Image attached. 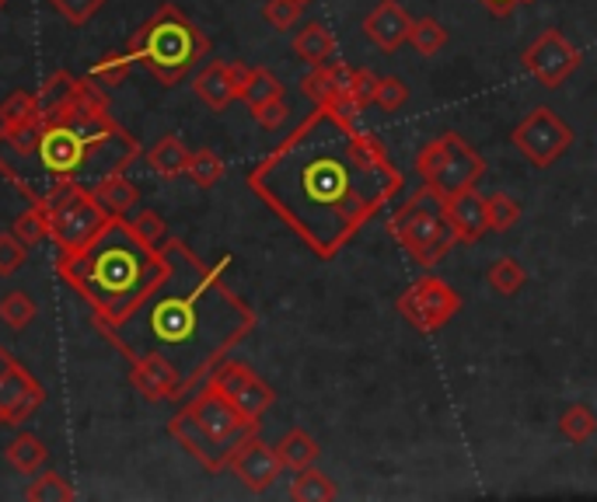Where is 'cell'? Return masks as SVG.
<instances>
[{"label":"cell","mask_w":597,"mask_h":502,"mask_svg":"<svg viewBox=\"0 0 597 502\" xmlns=\"http://www.w3.org/2000/svg\"><path fill=\"white\" fill-rule=\"evenodd\" d=\"M245 186L311 255L332 263L406 189V175L382 136L361 130L356 115L340 105H314L245 175Z\"/></svg>","instance_id":"obj_1"},{"label":"cell","mask_w":597,"mask_h":502,"mask_svg":"<svg viewBox=\"0 0 597 502\" xmlns=\"http://www.w3.org/2000/svg\"><path fill=\"white\" fill-rule=\"evenodd\" d=\"M95 328L126 359H165L189 398L255 332V311L224 283V263L207 266L186 241L168 237L154 287L123 317Z\"/></svg>","instance_id":"obj_2"},{"label":"cell","mask_w":597,"mask_h":502,"mask_svg":"<svg viewBox=\"0 0 597 502\" xmlns=\"http://www.w3.org/2000/svg\"><path fill=\"white\" fill-rule=\"evenodd\" d=\"M141 144L109 112L106 88L91 77L56 70L38 88V115L18 130H0V175L29 199L56 203L77 189H95L126 171Z\"/></svg>","instance_id":"obj_3"},{"label":"cell","mask_w":597,"mask_h":502,"mask_svg":"<svg viewBox=\"0 0 597 502\" xmlns=\"http://www.w3.org/2000/svg\"><path fill=\"white\" fill-rule=\"evenodd\" d=\"M56 276L85 300L95 321H115L162 276V252L144 245L133 220L109 216L81 252L56 258Z\"/></svg>","instance_id":"obj_4"},{"label":"cell","mask_w":597,"mask_h":502,"mask_svg":"<svg viewBox=\"0 0 597 502\" xmlns=\"http://www.w3.org/2000/svg\"><path fill=\"white\" fill-rule=\"evenodd\" d=\"M126 53L141 67H147L165 88H172L210 56V35L192 18H186L178 4H162L130 35Z\"/></svg>","instance_id":"obj_5"},{"label":"cell","mask_w":597,"mask_h":502,"mask_svg":"<svg viewBox=\"0 0 597 502\" xmlns=\"http://www.w3.org/2000/svg\"><path fill=\"white\" fill-rule=\"evenodd\" d=\"M388 234L395 245L423 269L444 263V255L457 245L447 220H444L441 199H436L427 186L412 199H406V207L388 220Z\"/></svg>","instance_id":"obj_6"},{"label":"cell","mask_w":597,"mask_h":502,"mask_svg":"<svg viewBox=\"0 0 597 502\" xmlns=\"http://www.w3.org/2000/svg\"><path fill=\"white\" fill-rule=\"evenodd\" d=\"M416 175L436 199H447L454 192L479 186V178L486 175V160L465 136L441 133L416 154Z\"/></svg>","instance_id":"obj_7"},{"label":"cell","mask_w":597,"mask_h":502,"mask_svg":"<svg viewBox=\"0 0 597 502\" xmlns=\"http://www.w3.org/2000/svg\"><path fill=\"white\" fill-rule=\"evenodd\" d=\"M106 224H109V213L91 196V189L70 192L64 203H56L49 210V237H53L56 258H67L74 252H81Z\"/></svg>","instance_id":"obj_8"},{"label":"cell","mask_w":597,"mask_h":502,"mask_svg":"<svg viewBox=\"0 0 597 502\" xmlns=\"http://www.w3.org/2000/svg\"><path fill=\"white\" fill-rule=\"evenodd\" d=\"M573 140H576L573 130L549 105L528 112L521 123L510 130V144L524 154L531 168H539V171L552 168L555 160L573 147Z\"/></svg>","instance_id":"obj_9"},{"label":"cell","mask_w":597,"mask_h":502,"mask_svg":"<svg viewBox=\"0 0 597 502\" xmlns=\"http://www.w3.org/2000/svg\"><path fill=\"white\" fill-rule=\"evenodd\" d=\"M395 311L402 314L416 332L433 335L462 311V293H454L441 276H420L395 300Z\"/></svg>","instance_id":"obj_10"},{"label":"cell","mask_w":597,"mask_h":502,"mask_svg":"<svg viewBox=\"0 0 597 502\" xmlns=\"http://www.w3.org/2000/svg\"><path fill=\"white\" fill-rule=\"evenodd\" d=\"M584 53L576 49L560 29H542L534 35V43L521 53V67L539 80L545 91L563 88L566 80L581 70Z\"/></svg>","instance_id":"obj_11"},{"label":"cell","mask_w":597,"mask_h":502,"mask_svg":"<svg viewBox=\"0 0 597 502\" xmlns=\"http://www.w3.org/2000/svg\"><path fill=\"white\" fill-rule=\"evenodd\" d=\"M186 412L192 415V423L203 430L210 439H217V444H224L231 450L242 444L248 433L258 430V423H252V419H245L242 412H237L231 401L210 384V380L196 388V394L186 405Z\"/></svg>","instance_id":"obj_12"},{"label":"cell","mask_w":597,"mask_h":502,"mask_svg":"<svg viewBox=\"0 0 597 502\" xmlns=\"http://www.w3.org/2000/svg\"><path fill=\"white\" fill-rule=\"evenodd\" d=\"M46 388L38 384L35 373L25 370L18 359L0 346V426L18 430L43 409Z\"/></svg>","instance_id":"obj_13"},{"label":"cell","mask_w":597,"mask_h":502,"mask_svg":"<svg viewBox=\"0 0 597 502\" xmlns=\"http://www.w3.org/2000/svg\"><path fill=\"white\" fill-rule=\"evenodd\" d=\"M207 380L245 419H252V423H263V415L273 409V401H276V391L266 384V380L258 377L248 364H237V359H224V364L217 367Z\"/></svg>","instance_id":"obj_14"},{"label":"cell","mask_w":597,"mask_h":502,"mask_svg":"<svg viewBox=\"0 0 597 502\" xmlns=\"http://www.w3.org/2000/svg\"><path fill=\"white\" fill-rule=\"evenodd\" d=\"M228 471L242 481L252 495H263L276 486V478L284 475V460H280V454H276V447L258 439V433H248L242 444L234 447V454L228 460Z\"/></svg>","instance_id":"obj_15"},{"label":"cell","mask_w":597,"mask_h":502,"mask_svg":"<svg viewBox=\"0 0 597 502\" xmlns=\"http://www.w3.org/2000/svg\"><path fill=\"white\" fill-rule=\"evenodd\" d=\"M350 80H353V67L340 64V59H329V64H318L311 67V74L301 77V91L314 105H340L350 115H361V109H353L350 102Z\"/></svg>","instance_id":"obj_16"},{"label":"cell","mask_w":597,"mask_h":502,"mask_svg":"<svg viewBox=\"0 0 597 502\" xmlns=\"http://www.w3.org/2000/svg\"><path fill=\"white\" fill-rule=\"evenodd\" d=\"M441 210L444 220L454 234L457 245H475L486 231V196L479 189H465V192H454L447 199H441Z\"/></svg>","instance_id":"obj_17"},{"label":"cell","mask_w":597,"mask_h":502,"mask_svg":"<svg viewBox=\"0 0 597 502\" xmlns=\"http://www.w3.org/2000/svg\"><path fill=\"white\" fill-rule=\"evenodd\" d=\"M412 14L398 0H377L374 11L364 18V35L382 53H398L409 43Z\"/></svg>","instance_id":"obj_18"},{"label":"cell","mask_w":597,"mask_h":502,"mask_svg":"<svg viewBox=\"0 0 597 502\" xmlns=\"http://www.w3.org/2000/svg\"><path fill=\"white\" fill-rule=\"evenodd\" d=\"M168 433L183 444V450L186 454H192L199 465H203L210 475H221V471H228V460H231V447H224V444H217V439H210L203 430H199L196 423H192V415L183 409V412H175L172 415V423H168Z\"/></svg>","instance_id":"obj_19"},{"label":"cell","mask_w":597,"mask_h":502,"mask_svg":"<svg viewBox=\"0 0 597 502\" xmlns=\"http://www.w3.org/2000/svg\"><path fill=\"white\" fill-rule=\"evenodd\" d=\"M130 384L144 401H183V384L178 373L157 356L130 359Z\"/></svg>","instance_id":"obj_20"},{"label":"cell","mask_w":597,"mask_h":502,"mask_svg":"<svg viewBox=\"0 0 597 502\" xmlns=\"http://www.w3.org/2000/svg\"><path fill=\"white\" fill-rule=\"evenodd\" d=\"M192 91L199 94V102H207L213 112H224L237 98V88H234V80H231V67L221 64V59H210V64L196 74Z\"/></svg>","instance_id":"obj_21"},{"label":"cell","mask_w":597,"mask_h":502,"mask_svg":"<svg viewBox=\"0 0 597 502\" xmlns=\"http://www.w3.org/2000/svg\"><path fill=\"white\" fill-rule=\"evenodd\" d=\"M294 56L311 67L329 64L335 56V35L322 22H305L301 32H294Z\"/></svg>","instance_id":"obj_22"},{"label":"cell","mask_w":597,"mask_h":502,"mask_svg":"<svg viewBox=\"0 0 597 502\" xmlns=\"http://www.w3.org/2000/svg\"><path fill=\"white\" fill-rule=\"evenodd\" d=\"M4 457H8V465H11L18 475L35 478L38 471L46 468L49 450H46V444H43V439H38L35 433H18L11 444L4 447Z\"/></svg>","instance_id":"obj_23"},{"label":"cell","mask_w":597,"mask_h":502,"mask_svg":"<svg viewBox=\"0 0 597 502\" xmlns=\"http://www.w3.org/2000/svg\"><path fill=\"white\" fill-rule=\"evenodd\" d=\"M276 454H280L284 468H290V471H305V468L314 465L318 457H322V447H318V439H314L308 430L294 426V430H287V433L280 436V444H276Z\"/></svg>","instance_id":"obj_24"},{"label":"cell","mask_w":597,"mask_h":502,"mask_svg":"<svg viewBox=\"0 0 597 502\" xmlns=\"http://www.w3.org/2000/svg\"><path fill=\"white\" fill-rule=\"evenodd\" d=\"M91 196L98 199V203H102V210L109 216H126L136 207V199H141V189L130 182L126 171H119V175L106 178V182H98L91 189Z\"/></svg>","instance_id":"obj_25"},{"label":"cell","mask_w":597,"mask_h":502,"mask_svg":"<svg viewBox=\"0 0 597 502\" xmlns=\"http://www.w3.org/2000/svg\"><path fill=\"white\" fill-rule=\"evenodd\" d=\"M147 165L154 175H162V178H178V175H186V165H189V147L178 140L175 133H165L157 144L147 150Z\"/></svg>","instance_id":"obj_26"},{"label":"cell","mask_w":597,"mask_h":502,"mask_svg":"<svg viewBox=\"0 0 597 502\" xmlns=\"http://www.w3.org/2000/svg\"><path fill=\"white\" fill-rule=\"evenodd\" d=\"M486 283L493 293H500V297H517L524 287H528V269L517 263L513 255H500L496 263L486 269Z\"/></svg>","instance_id":"obj_27"},{"label":"cell","mask_w":597,"mask_h":502,"mask_svg":"<svg viewBox=\"0 0 597 502\" xmlns=\"http://www.w3.org/2000/svg\"><path fill=\"white\" fill-rule=\"evenodd\" d=\"M335 495V486L325 471H318L314 465L305 468V471H294V481H290V499L294 502H332Z\"/></svg>","instance_id":"obj_28"},{"label":"cell","mask_w":597,"mask_h":502,"mask_svg":"<svg viewBox=\"0 0 597 502\" xmlns=\"http://www.w3.org/2000/svg\"><path fill=\"white\" fill-rule=\"evenodd\" d=\"M38 115V91H11L0 102V130H18Z\"/></svg>","instance_id":"obj_29"},{"label":"cell","mask_w":597,"mask_h":502,"mask_svg":"<svg viewBox=\"0 0 597 502\" xmlns=\"http://www.w3.org/2000/svg\"><path fill=\"white\" fill-rule=\"evenodd\" d=\"M186 178L199 189H213L217 182L224 178V160L217 150L203 147V150H192L189 154V165H186Z\"/></svg>","instance_id":"obj_30"},{"label":"cell","mask_w":597,"mask_h":502,"mask_svg":"<svg viewBox=\"0 0 597 502\" xmlns=\"http://www.w3.org/2000/svg\"><path fill=\"white\" fill-rule=\"evenodd\" d=\"M409 46L420 53V56H436L447 46V29L436 22V18H412V29H409Z\"/></svg>","instance_id":"obj_31"},{"label":"cell","mask_w":597,"mask_h":502,"mask_svg":"<svg viewBox=\"0 0 597 502\" xmlns=\"http://www.w3.org/2000/svg\"><path fill=\"white\" fill-rule=\"evenodd\" d=\"M136 67V59L123 49V53H106V56H98L88 77L98 80L102 88H115V85H123V80L130 77V70Z\"/></svg>","instance_id":"obj_32"},{"label":"cell","mask_w":597,"mask_h":502,"mask_svg":"<svg viewBox=\"0 0 597 502\" xmlns=\"http://www.w3.org/2000/svg\"><path fill=\"white\" fill-rule=\"evenodd\" d=\"M486 224L493 234H507L521 224V203L510 199L507 192H493L486 196Z\"/></svg>","instance_id":"obj_33"},{"label":"cell","mask_w":597,"mask_h":502,"mask_svg":"<svg viewBox=\"0 0 597 502\" xmlns=\"http://www.w3.org/2000/svg\"><path fill=\"white\" fill-rule=\"evenodd\" d=\"M38 314V304L25 293V290H11L0 297V317H4V325L14 328V332H25Z\"/></svg>","instance_id":"obj_34"},{"label":"cell","mask_w":597,"mask_h":502,"mask_svg":"<svg viewBox=\"0 0 597 502\" xmlns=\"http://www.w3.org/2000/svg\"><path fill=\"white\" fill-rule=\"evenodd\" d=\"M269 98H284L280 77H276L269 67H252V70H248V85H245V91H242V102H245L248 109H255V105L269 102Z\"/></svg>","instance_id":"obj_35"},{"label":"cell","mask_w":597,"mask_h":502,"mask_svg":"<svg viewBox=\"0 0 597 502\" xmlns=\"http://www.w3.org/2000/svg\"><path fill=\"white\" fill-rule=\"evenodd\" d=\"M77 492L70 489V481L59 475V471H38L32 478V486L25 492L29 502H70Z\"/></svg>","instance_id":"obj_36"},{"label":"cell","mask_w":597,"mask_h":502,"mask_svg":"<svg viewBox=\"0 0 597 502\" xmlns=\"http://www.w3.org/2000/svg\"><path fill=\"white\" fill-rule=\"evenodd\" d=\"M560 433H563V439H570L573 447H584L587 439L597 433V415L587 405H570L560 415Z\"/></svg>","instance_id":"obj_37"},{"label":"cell","mask_w":597,"mask_h":502,"mask_svg":"<svg viewBox=\"0 0 597 502\" xmlns=\"http://www.w3.org/2000/svg\"><path fill=\"white\" fill-rule=\"evenodd\" d=\"M18 241H25L29 248H35L38 241H49V210L46 207H29L22 216L14 220V227Z\"/></svg>","instance_id":"obj_38"},{"label":"cell","mask_w":597,"mask_h":502,"mask_svg":"<svg viewBox=\"0 0 597 502\" xmlns=\"http://www.w3.org/2000/svg\"><path fill=\"white\" fill-rule=\"evenodd\" d=\"M301 14H305V4H297V0H266L263 4L266 25H273L276 32H290L301 22Z\"/></svg>","instance_id":"obj_39"},{"label":"cell","mask_w":597,"mask_h":502,"mask_svg":"<svg viewBox=\"0 0 597 502\" xmlns=\"http://www.w3.org/2000/svg\"><path fill=\"white\" fill-rule=\"evenodd\" d=\"M49 4H53V11H56L59 18H64L67 25H77V29H81V25L91 22V18H95L98 11L106 8V0H49Z\"/></svg>","instance_id":"obj_40"},{"label":"cell","mask_w":597,"mask_h":502,"mask_svg":"<svg viewBox=\"0 0 597 502\" xmlns=\"http://www.w3.org/2000/svg\"><path fill=\"white\" fill-rule=\"evenodd\" d=\"M133 231L141 234V241L151 248V252H162L165 241H168V224L154 210H141L133 220Z\"/></svg>","instance_id":"obj_41"},{"label":"cell","mask_w":597,"mask_h":502,"mask_svg":"<svg viewBox=\"0 0 597 502\" xmlns=\"http://www.w3.org/2000/svg\"><path fill=\"white\" fill-rule=\"evenodd\" d=\"M409 102V85L402 77H377L374 105H382L385 112H398Z\"/></svg>","instance_id":"obj_42"},{"label":"cell","mask_w":597,"mask_h":502,"mask_svg":"<svg viewBox=\"0 0 597 502\" xmlns=\"http://www.w3.org/2000/svg\"><path fill=\"white\" fill-rule=\"evenodd\" d=\"M25 258H29V245H25V241H18L14 231L0 234V276H14L18 269L25 266Z\"/></svg>","instance_id":"obj_43"},{"label":"cell","mask_w":597,"mask_h":502,"mask_svg":"<svg viewBox=\"0 0 597 502\" xmlns=\"http://www.w3.org/2000/svg\"><path fill=\"white\" fill-rule=\"evenodd\" d=\"M374 91H377V74L367 70V67H356L353 80H350V102H353V109L364 112L367 105H374Z\"/></svg>","instance_id":"obj_44"},{"label":"cell","mask_w":597,"mask_h":502,"mask_svg":"<svg viewBox=\"0 0 597 502\" xmlns=\"http://www.w3.org/2000/svg\"><path fill=\"white\" fill-rule=\"evenodd\" d=\"M252 115H255V123L263 126L266 133H273V130H280V126L287 123L290 109H287V102H284V98H269V102L255 105V109H252Z\"/></svg>","instance_id":"obj_45"},{"label":"cell","mask_w":597,"mask_h":502,"mask_svg":"<svg viewBox=\"0 0 597 502\" xmlns=\"http://www.w3.org/2000/svg\"><path fill=\"white\" fill-rule=\"evenodd\" d=\"M479 4H483L493 18H507V14H513V8L531 4V0H479Z\"/></svg>","instance_id":"obj_46"},{"label":"cell","mask_w":597,"mask_h":502,"mask_svg":"<svg viewBox=\"0 0 597 502\" xmlns=\"http://www.w3.org/2000/svg\"><path fill=\"white\" fill-rule=\"evenodd\" d=\"M297 4H305V8H308V4H314V0H297Z\"/></svg>","instance_id":"obj_47"},{"label":"cell","mask_w":597,"mask_h":502,"mask_svg":"<svg viewBox=\"0 0 597 502\" xmlns=\"http://www.w3.org/2000/svg\"><path fill=\"white\" fill-rule=\"evenodd\" d=\"M4 4H8V0H0V11H4Z\"/></svg>","instance_id":"obj_48"}]
</instances>
